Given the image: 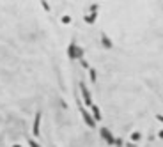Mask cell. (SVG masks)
<instances>
[{"instance_id":"obj_1","label":"cell","mask_w":163,"mask_h":147,"mask_svg":"<svg viewBox=\"0 0 163 147\" xmlns=\"http://www.w3.org/2000/svg\"><path fill=\"white\" fill-rule=\"evenodd\" d=\"M80 89H82V94H83V101H85V105H87V106H92V101H91V96H89L87 87L82 83V85H80Z\"/></svg>"},{"instance_id":"obj_2","label":"cell","mask_w":163,"mask_h":147,"mask_svg":"<svg viewBox=\"0 0 163 147\" xmlns=\"http://www.w3.org/2000/svg\"><path fill=\"white\" fill-rule=\"evenodd\" d=\"M82 115H83V119H85V122H87V126H91V128H94V119L89 115V112H85V110H82Z\"/></svg>"},{"instance_id":"obj_3","label":"cell","mask_w":163,"mask_h":147,"mask_svg":"<svg viewBox=\"0 0 163 147\" xmlns=\"http://www.w3.org/2000/svg\"><path fill=\"white\" fill-rule=\"evenodd\" d=\"M39 121H41V112H37L35 121H34V128H32V131H34V135H35V137L39 135Z\"/></svg>"},{"instance_id":"obj_4","label":"cell","mask_w":163,"mask_h":147,"mask_svg":"<svg viewBox=\"0 0 163 147\" xmlns=\"http://www.w3.org/2000/svg\"><path fill=\"white\" fill-rule=\"evenodd\" d=\"M101 135L106 138V142H108V144H114V138H112V135H110V131H108V130H101Z\"/></svg>"},{"instance_id":"obj_5","label":"cell","mask_w":163,"mask_h":147,"mask_svg":"<svg viewBox=\"0 0 163 147\" xmlns=\"http://www.w3.org/2000/svg\"><path fill=\"white\" fill-rule=\"evenodd\" d=\"M92 112H94V117H96V121H99V119H101V114H99V108H98L96 105H92Z\"/></svg>"},{"instance_id":"obj_6","label":"cell","mask_w":163,"mask_h":147,"mask_svg":"<svg viewBox=\"0 0 163 147\" xmlns=\"http://www.w3.org/2000/svg\"><path fill=\"white\" fill-rule=\"evenodd\" d=\"M140 137H142L140 133H133V135H131V140H133V142H137V140H140Z\"/></svg>"},{"instance_id":"obj_7","label":"cell","mask_w":163,"mask_h":147,"mask_svg":"<svg viewBox=\"0 0 163 147\" xmlns=\"http://www.w3.org/2000/svg\"><path fill=\"white\" fill-rule=\"evenodd\" d=\"M30 147H41V146H39L35 140H30Z\"/></svg>"},{"instance_id":"obj_8","label":"cell","mask_w":163,"mask_h":147,"mask_svg":"<svg viewBox=\"0 0 163 147\" xmlns=\"http://www.w3.org/2000/svg\"><path fill=\"white\" fill-rule=\"evenodd\" d=\"M14 147H20V146H14Z\"/></svg>"}]
</instances>
